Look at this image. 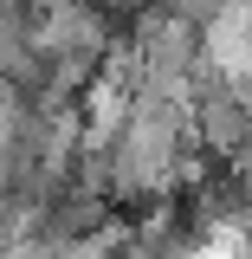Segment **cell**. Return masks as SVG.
<instances>
[{
	"mask_svg": "<svg viewBox=\"0 0 252 259\" xmlns=\"http://www.w3.org/2000/svg\"><path fill=\"white\" fill-rule=\"evenodd\" d=\"M188 130H194V143H200L214 162H233V156L252 143V104H246V91L233 84V71H220V65H214V71L194 84Z\"/></svg>",
	"mask_w": 252,
	"mask_h": 259,
	"instance_id": "obj_1",
	"label": "cell"
},
{
	"mask_svg": "<svg viewBox=\"0 0 252 259\" xmlns=\"http://www.w3.org/2000/svg\"><path fill=\"white\" fill-rule=\"evenodd\" d=\"M97 7H104V13H117V20H136V13H149L156 0H97Z\"/></svg>",
	"mask_w": 252,
	"mask_h": 259,
	"instance_id": "obj_2",
	"label": "cell"
}]
</instances>
